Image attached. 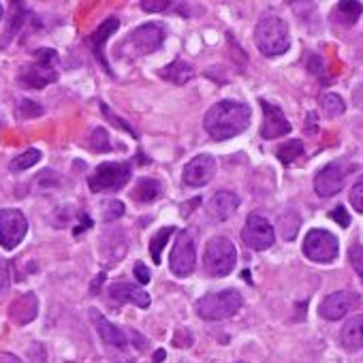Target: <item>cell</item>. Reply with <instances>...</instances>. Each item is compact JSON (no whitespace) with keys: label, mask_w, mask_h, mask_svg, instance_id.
Listing matches in <instances>:
<instances>
[{"label":"cell","mask_w":363,"mask_h":363,"mask_svg":"<svg viewBox=\"0 0 363 363\" xmlns=\"http://www.w3.org/2000/svg\"><path fill=\"white\" fill-rule=\"evenodd\" d=\"M0 363H22V361L18 357H13V354L5 352V354H0Z\"/></svg>","instance_id":"38"},{"label":"cell","mask_w":363,"mask_h":363,"mask_svg":"<svg viewBox=\"0 0 363 363\" xmlns=\"http://www.w3.org/2000/svg\"><path fill=\"white\" fill-rule=\"evenodd\" d=\"M348 261H350L352 269L357 272V276H359L361 282H363V246H361V244L350 246V250H348Z\"/></svg>","instance_id":"30"},{"label":"cell","mask_w":363,"mask_h":363,"mask_svg":"<svg viewBox=\"0 0 363 363\" xmlns=\"http://www.w3.org/2000/svg\"><path fill=\"white\" fill-rule=\"evenodd\" d=\"M350 203H352V210L363 214V175L354 182L352 189H350Z\"/></svg>","instance_id":"32"},{"label":"cell","mask_w":363,"mask_h":363,"mask_svg":"<svg viewBox=\"0 0 363 363\" xmlns=\"http://www.w3.org/2000/svg\"><path fill=\"white\" fill-rule=\"evenodd\" d=\"M90 143H92L94 152H109L111 150V141H109V135H107L105 128H96Z\"/></svg>","instance_id":"33"},{"label":"cell","mask_w":363,"mask_h":363,"mask_svg":"<svg viewBox=\"0 0 363 363\" xmlns=\"http://www.w3.org/2000/svg\"><path fill=\"white\" fill-rule=\"evenodd\" d=\"M109 297L116 303H135L139 308H147L150 306V295L137 286V284H128V282H116L109 286Z\"/></svg>","instance_id":"18"},{"label":"cell","mask_w":363,"mask_h":363,"mask_svg":"<svg viewBox=\"0 0 363 363\" xmlns=\"http://www.w3.org/2000/svg\"><path fill=\"white\" fill-rule=\"evenodd\" d=\"M164 41V26L162 24H143L135 28L116 50V58L137 60L156 52Z\"/></svg>","instance_id":"2"},{"label":"cell","mask_w":363,"mask_h":363,"mask_svg":"<svg viewBox=\"0 0 363 363\" xmlns=\"http://www.w3.org/2000/svg\"><path fill=\"white\" fill-rule=\"evenodd\" d=\"M171 7H175V5L173 3H167V0H156V3H152V0H143V3H141V9L143 11H150V13H154V11H167Z\"/></svg>","instance_id":"35"},{"label":"cell","mask_w":363,"mask_h":363,"mask_svg":"<svg viewBox=\"0 0 363 363\" xmlns=\"http://www.w3.org/2000/svg\"><path fill=\"white\" fill-rule=\"evenodd\" d=\"M255 41H257V48L263 56H267V58L282 56L291 48V35H289L286 22L276 18V16L263 18L257 24Z\"/></svg>","instance_id":"3"},{"label":"cell","mask_w":363,"mask_h":363,"mask_svg":"<svg viewBox=\"0 0 363 363\" xmlns=\"http://www.w3.org/2000/svg\"><path fill=\"white\" fill-rule=\"evenodd\" d=\"M37 310H39V303H37V297L33 293H26L22 297H18L13 303H11V318L18 323V325H26L30 323L35 316H37Z\"/></svg>","instance_id":"20"},{"label":"cell","mask_w":363,"mask_h":363,"mask_svg":"<svg viewBox=\"0 0 363 363\" xmlns=\"http://www.w3.org/2000/svg\"><path fill=\"white\" fill-rule=\"evenodd\" d=\"M340 340H342V346L346 350H361L363 348V314L359 316H352L344 327H342V333H340Z\"/></svg>","instance_id":"21"},{"label":"cell","mask_w":363,"mask_h":363,"mask_svg":"<svg viewBox=\"0 0 363 363\" xmlns=\"http://www.w3.org/2000/svg\"><path fill=\"white\" fill-rule=\"evenodd\" d=\"M90 316H92V323H94V327H96V331H99V335H101V340L107 344V346H111V348H118V350H126V346H128V337H126V333L120 329V327H116V325H111L99 310H90Z\"/></svg>","instance_id":"17"},{"label":"cell","mask_w":363,"mask_h":363,"mask_svg":"<svg viewBox=\"0 0 363 363\" xmlns=\"http://www.w3.org/2000/svg\"><path fill=\"white\" fill-rule=\"evenodd\" d=\"M133 167L130 162H103L94 169L88 184L92 193H105V191H120L130 179Z\"/></svg>","instance_id":"7"},{"label":"cell","mask_w":363,"mask_h":363,"mask_svg":"<svg viewBox=\"0 0 363 363\" xmlns=\"http://www.w3.org/2000/svg\"><path fill=\"white\" fill-rule=\"evenodd\" d=\"M216 173V160L210 154H199L195 158H191L182 171V182L189 186V189H201L206 186L208 182H212Z\"/></svg>","instance_id":"12"},{"label":"cell","mask_w":363,"mask_h":363,"mask_svg":"<svg viewBox=\"0 0 363 363\" xmlns=\"http://www.w3.org/2000/svg\"><path fill=\"white\" fill-rule=\"evenodd\" d=\"M39 160H41V152H39L37 147H28L24 154L16 156V158L11 160V171H26V169H30L33 164H37Z\"/></svg>","instance_id":"27"},{"label":"cell","mask_w":363,"mask_h":363,"mask_svg":"<svg viewBox=\"0 0 363 363\" xmlns=\"http://www.w3.org/2000/svg\"><path fill=\"white\" fill-rule=\"evenodd\" d=\"M337 238L325 229H312L303 240V255L314 263H331L337 257Z\"/></svg>","instance_id":"9"},{"label":"cell","mask_w":363,"mask_h":363,"mask_svg":"<svg viewBox=\"0 0 363 363\" xmlns=\"http://www.w3.org/2000/svg\"><path fill=\"white\" fill-rule=\"evenodd\" d=\"M101 111H103V116H105L107 120H111V122H113L116 126H120V128H124V130H126V133H128L130 137H135V139H139V133H137V130H135V128H133V126H130V124L126 122V120H122V118H118V116H116V113H113V111H111V109H109L107 105H105V103H101Z\"/></svg>","instance_id":"29"},{"label":"cell","mask_w":363,"mask_h":363,"mask_svg":"<svg viewBox=\"0 0 363 363\" xmlns=\"http://www.w3.org/2000/svg\"><path fill=\"white\" fill-rule=\"evenodd\" d=\"M160 195H162V184L158 179H152V177H141L137 182V186L133 189V193H130V197L135 201H141V203H152Z\"/></svg>","instance_id":"22"},{"label":"cell","mask_w":363,"mask_h":363,"mask_svg":"<svg viewBox=\"0 0 363 363\" xmlns=\"http://www.w3.org/2000/svg\"><path fill=\"white\" fill-rule=\"evenodd\" d=\"M242 240L252 250H267L276 242V231L267 223V218H263L259 214H250L242 229Z\"/></svg>","instance_id":"11"},{"label":"cell","mask_w":363,"mask_h":363,"mask_svg":"<svg viewBox=\"0 0 363 363\" xmlns=\"http://www.w3.org/2000/svg\"><path fill=\"white\" fill-rule=\"evenodd\" d=\"M122 214H124V206H122V201H118V199H109V201L103 206V220H107V223L118 220Z\"/></svg>","instance_id":"31"},{"label":"cell","mask_w":363,"mask_h":363,"mask_svg":"<svg viewBox=\"0 0 363 363\" xmlns=\"http://www.w3.org/2000/svg\"><path fill=\"white\" fill-rule=\"evenodd\" d=\"M357 303H359V297H357L354 293L337 291V293L327 295V297L320 301L318 314H320L325 320H340V318H344Z\"/></svg>","instance_id":"15"},{"label":"cell","mask_w":363,"mask_h":363,"mask_svg":"<svg viewBox=\"0 0 363 363\" xmlns=\"http://www.w3.org/2000/svg\"><path fill=\"white\" fill-rule=\"evenodd\" d=\"M28 233V220L20 210L5 208L0 210V246L5 250H13L22 244Z\"/></svg>","instance_id":"10"},{"label":"cell","mask_w":363,"mask_h":363,"mask_svg":"<svg viewBox=\"0 0 363 363\" xmlns=\"http://www.w3.org/2000/svg\"><path fill=\"white\" fill-rule=\"evenodd\" d=\"M58 62V54L54 50H39L35 62L26 67L20 75V84L26 88H45L58 79V71L54 69Z\"/></svg>","instance_id":"6"},{"label":"cell","mask_w":363,"mask_h":363,"mask_svg":"<svg viewBox=\"0 0 363 363\" xmlns=\"http://www.w3.org/2000/svg\"><path fill=\"white\" fill-rule=\"evenodd\" d=\"M171 233H175L173 227H162V229L152 238V242H150V255H152V261H154L156 265H160V261H162V248H164V244L169 242Z\"/></svg>","instance_id":"25"},{"label":"cell","mask_w":363,"mask_h":363,"mask_svg":"<svg viewBox=\"0 0 363 363\" xmlns=\"http://www.w3.org/2000/svg\"><path fill=\"white\" fill-rule=\"evenodd\" d=\"M320 107H323V111H325L329 118L344 113V101H342L337 94H325V96L320 99Z\"/></svg>","instance_id":"28"},{"label":"cell","mask_w":363,"mask_h":363,"mask_svg":"<svg viewBox=\"0 0 363 363\" xmlns=\"http://www.w3.org/2000/svg\"><path fill=\"white\" fill-rule=\"evenodd\" d=\"M195 263H197L195 238L191 231H179L177 240L173 244V250H171V261H169L171 267L169 269L177 278H189L195 272Z\"/></svg>","instance_id":"8"},{"label":"cell","mask_w":363,"mask_h":363,"mask_svg":"<svg viewBox=\"0 0 363 363\" xmlns=\"http://www.w3.org/2000/svg\"><path fill=\"white\" fill-rule=\"evenodd\" d=\"M162 359H164V352L158 350V354H154V361H162Z\"/></svg>","instance_id":"39"},{"label":"cell","mask_w":363,"mask_h":363,"mask_svg":"<svg viewBox=\"0 0 363 363\" xmlns=\"http://www.w3.org/2000/svg\"><path fill=\"white\" fill-rule=\"evenodd\" d=\"M276 154H278V158H280L284 164H293V162L303 154V143H301L299 139H293V141L280 145Z\"/></svg>","instance_id":"26"},{"label":"cell","mask_w":363,"mask_h":363,"mask_svg":"<svg viewBox=\"0 0 363 363\" xmlns=\"http://www.w3.org/2000/svg\"><path fill=\"white\" fill-rule=\"evenodd\" d=\"M240 208V199H238V195H233V193H229V191H218V193H214V197L210 199V203H208V210H210V214L216 218V220H227V218H231L233 214H235V210Z\"/></svg>","instance_id":"19"},{"label":"cell","mask_w":363,"mask_h":363,"mask_svg":"<svg viewBox=\"0 0 363 363\" xmlns=\"http://www.w3.org/2000/svg\"><path fill=\"white\" fill-rule=\"evenodd\" d=\"M250 107L238 101H220L206 113L203 126L214 141H227L242 135L250 126Z\"/></svg>","instance_id":"1"},{"label":"cell","mask_w":363,"mask_h":363,"mask_svg":"<svg viewBox=\"0 0 363 363\" xmlns=\"http://www.w3.org/2000/svg\"><path fill=\"white\" fill-rule=\"evenodd\" d=\"M135 276H137V280H139V284H147L150 282V272H147V267L143 265V263H135Z\"/></svg>","instance_id":"36"},{"label":"cell","mask_w":363,"mask_h":363,"mask_svg":"<svg viewBox=\"0 0 363 363\" xmlns=\"http://www.w3.org/2000/svg\"><path fill=\"white\" fill-rule=\"evenodd\" d=\"M242 303H244V299H242L240 291H235V289L208 293L197 301V314L203 320H225V318L235 316L240 312Z\"/></svg>","instance_id":"4"},{"label":"cell","mask_w":363,"mask_h":363,"mask_svg":"<svg viewBox=\"0 0 363 363\" xmlns=\"http://www.w3.org/2000/svg\"><path fill=\"white\" fill-rule=\"evenodd\" d=\"M333 11H335V13H333V20H335L337 24H342V26H352V24L359 20L363 7H361V3H340Z\"/></svg>","instance_id":"24"},{"label":"cell","mask_w":363,"mask_h":363,"mask_svg":"<svg viewBox=\"0 0 363 363\" xmlns=\"http://www.w3.org/2000/svg\"><path fill=\"white\" fill-rule=\"evenodd\" d=\"M118 26H120V20L118 18H109V20H105L92 35H88L86 37V45H88V50L94 54V58L99 60V65L105 69V73H109V75H113L111 73V69H109V65H107V58H105V52H103V45H105V41L118 30Z\"/></svg>","instance_id":"16"},{"label":"cell","mask_w":363,"mask_h":363,"mask_svg":"<svg viewBox=\"0 0 363 363\" xmlns=\"http://www.w3.org/2000/svg\"><path fill=\"white\" fill-rule=\"evenodd\" d=\"M344 179H346V169L337 162H331L323 167L314 175V191L318 197H333L344 189Z\"/></svg>","instance_id":"13"},{"label":"cell","mask_w":363,"mask_h":363,"mask_svg":"<svg viewBox=\"0 0 363 363\" xmlns=\"http://www.w3.org/2000/svg\"><path fill=\"white\" fill-rule=\"evenodd\" d=\"M261 109H263V124H261V137L263 139H278L282 135H289L293 128H291V122L284 118L282 109L267 103L265 99L259 101Z\"/></svg>","instance_id":"14"},{"label":"cell","mask_w":363,"mask_h":363,"mask_svg":"<svg viewBox=\"0 0 363 363\" xmlns=\"http://www.w3.org/2000/svg\"><path fill=\"white\" fill-rule=\"evenodd\" d=\"M331 218H333V220H337L342 227H348V225H350V218H348V214H346V210H344L342 206H340V208H335V210L331 212Z\"/></svg>","instance_id":"37"},{"label":"cell","mask_w":363,"mask_h":363,"mask_svg":"<svg viewBox=\"0 0 363 363\" xmlns=\"http://www.w3.org/2000/svg\"><path fill=\"white\" fill-rule=\"evenodd\" d=\"M158 75H160L162 79L171 82V84L182 86V84H186L189 79H193L195 71H193V67H191L189 62H184V60H179V58H177V60H175V62H171L169 67L160 69V71H158Z\"/></svg>","instance_id":"23"},{"label":"cell","mask_w":363,"mask_h":363,"mask_svg":"<svg viewBox=\"0 0 363 363\" xmlns=\"http://www.w3.org/2000/svg\"><path fill=\"white\" fill-rule=\"evenodd\" d=\"M238 261V250L233 246L231 240L227 238H212L206 244V252H203V265L206 272L214 278H223L229 276L235 267Z\"/></svg>","instance_id":"5"},{"label":"cell","mask_w":363,"mask_h":363,"mask_svg":"<svg viewBox=\"0 0 363 363\" xmlns=\"http://www.w3.org/2000/svg\"><path fill=\"white\" fill-rule=\"evenodd\" d=\"M11 284V276H9V265L0 261V299H3L9 291Z\"/></svg>","instance_id":"34"},{"label":"cell","mask_w":363,"mask_h":363,"mask_svg":"<svg viewBox=\"0 0 363 363\" xmlns=\"http://www.w3.org/2000/svg\"><path fill=\"white\" fill-rule=\"evenodd\" d=\"M0 18H3V5H0Z\"/></svg>","instance_id":"40"}]
</instances>
